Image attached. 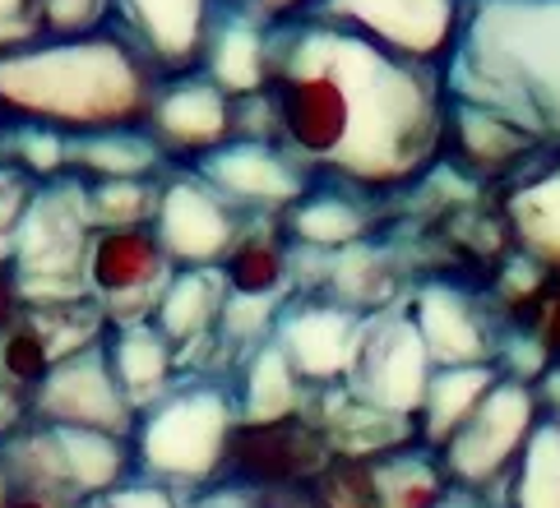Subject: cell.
Instances as JSON below:
<instances>
[{
  "label": "cell",
  "instance_id": "9",
  "mask_svg": "<svg viewBox=\"0 0 560 508\" xmlns=\"http://www.w3.org/2000/svg\"><path fill=\"white\" fill-rule=\"evenodd\" d=\"M458 5L464 0H311L296 19L362 33L375 47L440 70L458 28Z\"/></svg>",
  "mask_w": 560,
  "mask_h": 508
},
{
  "label": "cell",
  "instance_id": "37",
  "mask_svg": "<svg viewBox=\"0 0 560 508\" xmlns=\"http://www.w3.org/2000/svg\"><path fill=\"white\" fill-rule=\"evenodd\" d=\"M33 43H47V33L28 10V0H0V56L24 51Z\"/></svg>",
  "mask_w": 560,
  "mask_h": 508
},
{
  "label": "cell",
  "instance_id": "11",
  "mask_svg": "<svg viewBox=\"0 0 560 508\" xmlns=\"http://www.w3.org/2000/svg\"><path fill=\"white\" fill-rule=\"evenodd\" d=\"M366 319V310H352L343 300H329L319 292H292L278 305L269 338L306 389H334V383H343L357 347H362Z\"/></svg>",
  "mask_w": 560,
  "mask_h": 508
},
{
  "label": "cell",
  "instance_id": "29",
  "mask_svg": "<svg viewBox=\"0 0 560 508\" xmlns=\"http://www.w3.org/2000/svg\"><path fill=\"white\" fill-rule=\"evenodd\" d=\"M505 508H560V421L542 416L500 491Z\"/></svg>",
  "mask_w": 560,
  "mask_h": 508
},
{
  "label": "cell",
  "instance_id": "14",
  "mask_svg": "<svg viewBox=\"0 0 560 508\" xmlns=\"http://www.w3.org/2000/svg\"><path fill=\"white\" fill-rule=\"evenodd\" d=\"M190 172L209 190L223 194L232 209H242L246 217H269V222H278L315 186L283 149L265 144V139H228L213 153L195 157Z\"/></svg>",
  "mask_w": 560,
  "mask_h": 508
},
{
  "label": "cell",
  "instance_id": "2",
  "mask_svg": "<svg viewBox=\"0 0 560 508\" xmlns=\"http://www.w3.org/2000/svg\"><path fill=\"white\" fill-rule=\"evenodd\" d=\"M450 107L514 130L542 157L560 149V0H464L440 66Z\"/></svg>",
  "mask_w": 560,
  "mask_h": 508
},
{
  "label": "cell",
  "instance_id": "35",
  "mask_svg": "<svg viewBox=\"0 0 560 508\" xmlns=\"http://www.w3.org/2000/svg\"><path fill=\"white\" fill-rule=\"evenodd\" d=\"M33 186L37 180H28L19 167H10V162H0V269H5L10 255H14V232H19V217H24L28 199H33Z\"/></svg>",
  "mask_w": 560,
  "mask_h": 508
},
{
  "label": "cell",
  "instance_id": "26",
  "mask_svg": "<svg viewBox=\"0 0 560 508\" xmlns=\"http://www.w3.org/2000/svg\"><path fill=\"white\" fill-rule=\"evenodd\" d=\"M269 217H255L246 236L228 250V259L218 263L228 282V296H246V300H288L296 292L292 277V250L283 246V236L273 227H259Z\"/></svg>",
  "mask_w": 560,
  "mask_h": 508
},
{
  "label": "cell",
  "instance_id": "36",
  "mask_svg": "<svg viewBox=\"0 0 560 508\" xmlns=\"http://www.w3.org/2000/svg\"><path fill=\"white\" fill-rule=\"evenodd\" d=\"M89 508H186V495H176V491H167V485H158V481L130 476V481L116 485V491L89 499Z\"/></svg>",
  "mask_w": 560,
  "mask_h": 508
},
{
  "label": "cell",
  "instance_id": "5",
  "mask_svg": "<svg viewBox=\"0 0 560 508\" xmlns=\"http://www.w3.org/2000/svg\"><path fill=\"white\" fill-rule=\"evenodd\" d=\"M93 222L84 209V180L56 176L37 180L33 199L14 232L10 269L24 296V310L33 305H66L84 300V255H89Z\"/></svg>",
  "mask_w": 560,
  "mask_h": 508
},
{
  "label": "cell",
  "instance_id": "27",
  "mask_svg": "<svg viewBox=\"0 0 560 508\" xmlns=\"http://www.w3.org/2000/svg\"><path fill=\"white\" fill-rule=\"evenodd\" d=\"M500 361H482V365H435L431 379H427V398H422V412H417V439L427 449H440L454 425L464 421L477 402H482L495 383H500Z\"/></svg>",
  "mask_w": 560,
  "mask_h": 508
},
{
  "label": "cell",
  "instance_id": "31",
  "mask_svg": "<svg viewBox=\"0 0 560 508\" xmlns=\"http://www.w3.org/2000/svg\"><path fill=\"white\" fill-rule=\"evenodd\" d=\"M66 139L61 130L28 126V120H0V149L5 162L19 167L28 180H56L66 176Z\"/></svg>",
  "mask_w": 560,
  "mask_h": 508
},
{
  "label": "cell",
  "instance_id": "25",
  "mask_svg": "<svg viewBox=\"0 0 560 508\" xmlns=\"http://www.w3.org/2000/svg\"><path fill=\"white\" fill-rule=\"evenodd\" d=\"M51 439H56V453H61L66 485L74 499L89 504L135 476L130 439H121V435L84 430V425H51Z\"/></svg>",
  "mask_w": 560,
  "mask_h": 508
},
{
  "label": "cell",
  "instance_id": "13",
  "mask_svg": "<svg viewBox=\"0 0 560 508\" xmlns=\"http://www.w3.org/2000/svg\"><path fill=\"white\" fill-rule=\"evenodd\" d=\"M28 421H37V425H84V430L130 439L135 406L112 375L103 338L51 365L47 379L28 393Z\"/></svg>",
  "mask_w": 560,
  "mask_h": 508
},
{
  "label": "cell",
  "instance_id": "15",
  "mask_svg": "<svg viewBox=\"0 0 560 508\" xmlns=\"http://www.w3.org/2000/svg\"><path fill=\"white\" fill-rule=\"evenodd\" d=\"M408 315L431 365H482L495 361L500 323L487 310V292L458 277H427L408 292Z\"/></svg>",
  "mask_w": 560,
  "mask_h": 508
},
{
  "label": "cell",
  "instance_id": "22",
  "mask_svg": "<svg viewBox=\"0 0 560 508\" xmlns=\"http://www.w3.org/2000/svg\"><path fill=\"white\" fill-rule=\"evenodd\" d=\"M103 347L112 361V375L121 383V393L130 398V406H149L158 393L172 389V379L182 375L176 370V352L172 342L158 333L153 319H121L103 329Z\"/></svg>",
  "mask_w": 560,
  "mask_h": 508
},
{
  "label": "cell",
  "instance_id": "17",
  "mask_svg": "<svg viewBox=\"0 0 560 508\" xmlns=\"http://www.w3.org/2000/svg\"><path fill=\"white\" fill-rule=\"evenodd\" d=\"M144 130L172 167H190L195 157L232 139V97L199 70L163 79L144 116Z\"/></svg>",
  "mask_w": 560,
  "mask_h": 508
},
{
  "label": "cell",
  "instance_id": "4",
  "mask_svg": "<svg viewBox=\"0 0 560 508\" xmlns=\"http://www.w3.org/2000/svg\"><path fill=\"white\" fill-rule=\"evenodd\" d=\"M236 421L242 416L228 375H176L167 393L135 412V476L167 485L176 495H195L223 481V453Z\"/></svg>",
  "mask_w": 560,
  "mask_h": 508
},
{
  "label": "cell",
  "instance_id": "7",
  "mask_svg": "<svg viewBox=\"0 0 560 508\" xmlns=\"http://www.w3.org/2000/svg\"><path fill=\"white\" fill-rule=\"evenodd\" d=\"M431 356L417 338V323L408 315V305H385L366 319L362 347H357L343 389L352 402L371 406V412H385L398 421H417L427 398V379H431Z\"/></svg>",
  "mask_w": 560,
  "mask_h": 508
},
{
  "label": "cell",
  "instance_id": "16",
  "mask_svg": "<svg viewBox=\"0 0 560 508\" xmlns=\"http://www.w3.org/2000/svg\"><path fill=\"white\" fill-rule=\"evenodd\" d=\"M223 0H112L107 28L144 56L158 79L195 74Z\"/></svg>",
  "mask_w": 560,
  "mask_h": 508
},
{
  "label": "cell",
  "instance_id": "33",
  "mask_svg": "<svg viewBox=\"0 0 560 508\" xmlns=\"http://www.w3.org/2000/svg\"><path fill=\"white\" fill-rule=\"evenodd\" d=\"M306 495L315 508H375V485H371V458H329Z\"/></svg>",
  "mask_w": 560,
  "mask_h": 508
},
{
  "label": "cell",
  "instance_id": "18",
  "mask_svg": "<svg viewBox=\"0 0 560 508\" xmlns=\"http://www.w3.org/2000/svg\"><path fill=\"white\" fill-rule=\"evenodd\" d=\"M495 217L505 232V246L518 259L560 273V149L528 162L510 180H500Z\"/></svg>",
  "mask_w": 560,
  "mask_h": 508
},
{
  "label": "cell",
  "instance_id": "3",
  "mask_svg": "<svg viewBox=\"0 0 560 508\" xmlns=\"http://www.w3.org/2000/svg\"><path fill=\"white\" fill-rule=\"evenodd\" d=\"M158 79L107 24L84 37H47L0 56V120H28L61 134L144 126Z\"/></svg>",
  "mask_w": 560,
  "mask_h": 508
},
{
  "label": "cell",
  "instance_id": "38",
  "mask_svg": "<svg viewBox=\"0 0 560 508\" xmlns=\"http://www.w3.org/2000/svg\"><path fill=\"white\" fill-rule=\"evenodd\" d=\"M186 508H255V491H246L236 481H213L205 491L186 495Z\"/></svg>",
  "mask_w": 560,
  "mask_h": 508
},
{
  "label": "cell",
  "instance_id": "32",
  "mask_svg": "<svg viewBox=\"0 0 560 508\" xmlns=\"http://www.w3.org/2000/svg\"><path fill=\"white\" fill-rule=\"evenodd\" d=\"M51 352H47V342L37 338V329L28 319H19L10 333H0V379L10 383L14 393H33L37 383L47 379V370H51Z\"/></svg>",
  "mask_w": 560,
  "mask_h": 508
},
{
  "label": "cell",
  "instance_id": "10",
  "mask_svg": "<svg viewBox=\"0 0 560 508\" xmlns=\"http://www.w3.org/2000/svg\"><path fill=\"white\" fill-rule=\"evenodd\" d=\"M334 458L325 430L311 412H292L283 421H236L223 453V481L246 491H302Z\"/></svg>",
  "mask_w": 560,
  "mask_h": 508
},
{
  "label": "cell",
  "instance_id": "24",
  "mask_svg": "<svg viewBox=\"0 0 560 508\" xmlns=\"http://www.w3.org/2000/svg\"><path fill=\"white\" fill-rule=\"evenodd\" d=\"M232 398H236V416L242 421H283L292 412H306L311 389L296 379L288 356L273 347V338H265L255 347H246L242 361H236Z\"/></svg>",
  "mask_w": 560,
  "mask_h": 508
},
{
  "label": "cell",
  "instance_id": "6",
  "mask_svg": "<svg viewBox=\"0 0 560 508\" xmlns=\"http://www.w3.org/2000/svg\"><path fill=\"white\" fill-rule=\"evenodd\" d=\"M537 421H542V402H537L533 383L500 375L495 389L454 425V435L435 453L454 485L500 495Z\"/></svg>",
  "mask_w": 560,
  "mask_h": 508
},
{
  "label": "cell",
  "instance_id": "34",
  "mask_svg": "<svg viewBox=\"0 0 560 508\" xmlns=\"http://www.w3.org/2000/svg\"><path fill=\"white\" fill-rule=\"evenodd\" d=\"M47 37H84L107 24L112 0H28Z\"/></svg>",
  "mask_w": 560,
  "mask_h": 508
},
{
  "label": "cell",
  "instance_id": "42",
  "mask_svg": "<svg viewBox=\"0 0 560 508\" xmlns=\"http://www.w3.org/2000/svg\"><path fill=\"white\" fill-rule=\"evenodd\" d=\"M255 508H315V504L302 485V491H255Z\"/></svg>",
  "mask_w": 560,
  "mask_h": 508
},
{
  "label": "cell",
  "instance_id": "23",
  "mask_svg": "<svg viewBox=\"0 0 560 508\" xmlns=\"http://www.w3.org/2000/svg\"><path fill=\"white\" fill-rule=\"evenodd\" d=\"M167 172L172 162L149 139L144 126L93 130V134L66 139V176H79V180H158Z\"/></svg>",
  "mask_w": 560,
  "mask_h": 508
},
{
  "label": "cell",
  "instance_id": "12",
  "mask_svg": "<svg viewBox=\"0 0 560 508\" xmlns=\"http://www.w3.org/2000/svg\"><path fill=\"white\" fill-rule=\"evenodd\" d=\"M172 273L176 269L158 246L153 227H107L89 236L84 292L107 315V323L149 319Z\"/></svg>",
  "mask_w": 560,
  "mask_h": 508
},
{
  "label": "cell",
  "instance_id": "30",
  "mask_svg": "<svg viewBox=\"0 0 560 508\" xmlns=\"http://www.w3.org/2000/svg\"><path fill=\"white\" fill-rule=\"evenodd\" d=\"M158 190H163V176L158 180H84V209H89L93 232L149 227L158 209Z\"/></svg>",
  "mask_w": 560,
  "mask_h": 508
},
{
  "label": "cell",
  "instance_id": "39",
  "mask_svg": "<svg viewBox=\"0 0 560 508\" xmlns=\"http://www.w3.org/2000/svg\"><path fill=\"white\" fill-rule=\"evenodd\" d=\"M228 10H242V14H250L255 24H265V28H273V24H283V19H296L302 14L311 0H223Z\"/></svg>",
  "mask_w": 560,
  "mask_h": 508
},
{
  "label": "cell",
  "instance_id": "8",
  "mask_svg": "<svg viewBox=\"0 0 560 508\" xmlns=\"http://www.w3.org/2000/svg\"><path fill=\"white\" fill-rule=\"evenodd\" d=\"M255 217L209 190L190 167H172L158 190V209H153V236L163 255L172 259V269H218L228 259V250L246 236Z\"/></svg>",
  "mask_w": 560,
  "mask_h": 508
},
{
  "label": "cell",
  "instance_id": "20",
  "mask_svg": "<svg viewBox=\"0 0 560 508\" xmlns=\"http://www.w3.org/2000/svg\"><path fill=\"white\" fill-rule=\"evenodd\" d=\"M278 236L288 250H352L366 246L371 236V209L362 194H352L343 186H311L292 209L278 217Z\"/></svg>",
  "mask_w": 560,
  "mask_h": 508
},
{
  "label": "cell",
  "instance_id": "43",
  "mask_svg": "<svg viewBox=\"0 0 560 508\" xmlns=\"http://www.w3.org/2000/svg\"><path fill=\"white\" fill-rule=\"evenodd\" d=\"M5 495H10V476H5V466H0V504H5Z\"/></svg>",
  "mask_w": 560,
  "mask_h": 508
},
{
  "label": "cell",
  "instance_id": "41",
  "mask_svg": "<svg viewBox=\"0 0 560 508\" xmlns=\"http://www.w3.org/2000/svg\"><path fill=\"white\" fill-rule=\"evenodd\" d=\"M435 508H505L500 495H482V491H464V485H450V495Z\"/></svg>",
  "mask_w": 560,
  "mask_h": 508
},
{
  "label": "cell",
  "instance_id": "28",
  "mask_svg": "<svg viewBox=\"0 0 560 508\" xmlns=\"http://www.w3.org/2000/svg\"><path fill=\"white\" fill-rule=\"evenodd\" d=\"M371 485H375V508H435L450 495L454 481L440 453L427 449L422 439H412L371 458Z\"/></svg>",
  "mask_w": 560,
  "mask_h": 508
},
{
  "label": "cell",
  "instance_id": "40",
  "mask_svg": "<svg viewBox=\"0 0 560 508\" xmlns=\"http://www.w3.org/2000/svg\"><path fill=\"white\" fill-rule=\"evenodd\" d=\"M19 319H24V296H19L14 269L5 263V269H0V333H10Z\"/></svg>",
  "mask_w": 560,
  "mask_h": 508
},
{
  "label": "cell",
  "instance_id": "1",
  "mask_svg": "<svg viewBox=\"0 0 560 508\" xmlns=\"http://www.w3.org/2000/svg\"><path fill=\"white\" fill-rule=\"evenodd\" d=\"M265 97L273 144L315 186H343L362 199L404 194L445 153V84L435 66L375 47L371 37L283 19L269 28Z\"/></svg>",
  "mask_w": 560,
  "mask_h": 508
},
{
  "label": "cell",
  "instance_id": "21",
  "mask_svg": "<svg viewBox=\"0 0 560 508\" xmlns=\"http://www.w3.org/2000/svg\"><path fill=\"white\" fill-rule=\"evenodd\" d=\"M199 74L213 79L232 102L265 93V74H269V28L255 24L250 14L218 5L209 43H205V60H199Z\"/></svg>",
  "mask_w": 560,
  "mask_h": 508
},
{
  "label": "cell",
  "instance_id": "19",
  "mask_svg": "<svg viewBox=\"0 0 560 508\" xmlns=\"http://www.w3.org/2000/svg\"><path fill=\"white\" fill-rule=\"evenodd\" d=\"M228 300V282L223 269H176L167 277L163 296L153 305V323L158 333L172 342L176 352V370H186L195 352L218 347V315Z\"/></svg>",
  "mask_w": 560,
  "mask_h": 508
}]
</instances>
